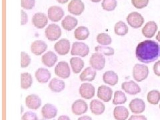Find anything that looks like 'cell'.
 <instances>
[{
  "mask_svg": "<svg viewBox=\"0 0 160 120\" xmlns=\"http://www.w3.org/2000/svg\"><path fill=\"white\" fill-rule=\"evenodd\" d=\"M136 55L140 62H154L160 57V45L153 40H145L138 45Z\"/></svg>",
  "mask_w": 160,
  "mask_h": 120,
  "instance_id": "cell-1",
  "label": "cell"
},
{
  "mask_svg": "<svg viewBox=\"0 0 160 120\" xmlns=\"http://www.w3.org/2000/svg\"><path fill=\"white\" fill-rule=\"evenodd\" d=\"M149 75L148 67L143 64H136L133 69V77L136 82H141L147 79Z\"/></svg>",
  "mask_w": 160,
  "mask_h": 120,
  "instance_id": "cell-2",
  "label": "cell"
},
{
  "mask_svg": "<svg viewBox=\"0 0 160 120\" xmlns=\"http://www.w3.org/2000/svg\"><path fill=\"white\" fill-rule=\"evenodd\" d=\"M46 37L49 41H56L62 36V29L57 24H50L45 30Z\"/></svg>",
  "mask_w": 160,
  "mask_h": 120,
  "instance_id": "cell-3",
  "label": "cell"
},
{
  "mask_svg": "<svg viewBox=\"0 0 160 120\" xmlns=\"http://www.w3.org/2000/svg\"><path fill=\"white\" fill-rule=\"evenodd\" d=\"M89 52V48L88 45L82 42H74L72 45L71 51L72 56H78L82 58L87 56Z\"/></svg>",
  "mask_w": 160,
  "mask_h": 120,
  "instance_id": "cell-4",
  "label": "cell"
},
{
  "mask_svg": "<svg viewBox=\"0 0 160 120\" xmlns=\"http://www.w3.org/2000/svg\"><path fill=\"white\" fill-rule=\"evenodd\" d=\"M89 63L94 69L102 70L105 67L106 59L103 54L96 52L92 55L89 59Z\"/></svg>",
  "mask_w": 160,
  "mask_h": 120,
  "instance_id": "cell-5",
  "label": "cell"
},
{
  "mask_svg": "<svg viewBox=\"0 0 160 120\" xmlns=\"http://www.w3.org/2000/svg\"><path fill=\"white\" fill-rule=\"evenodd\" d=\"M126 20L129 26L135 29L141 28L144 23L143 17L141 14L136 12L129 13L126 18Z\"/></svg>",
  "mask_w": 160,
  "mask_h": 120,
  "instance_id": "cell-6",
  "label": "cell"
},
{
  "mask_svg": "<svg viewBox=\"0 0 160 120\" xmlns=\"http://www.w3.org/2000/svg\"><path fill=\"white\" fill-rule=\"evenodd\" d=\"M55 73L62 79H67L70 76V68L66 62H59L55 68Z\"/></svg>",
  "mask_w": 160,
  "mask_h": 120,
  "instance_id": "cell-7",
  "label": "cell"
},
{
  "mask_svg": "<svg viewBox=\"0 0 160 120\" xmlns=\"http://www.w3.org/2000/svg\"><path fill=\"white\" fill-rule=\"evenodd\" d=\"M79 92L82 98L86 99H90L95 96V88L89 83H83L81 85Z\"/></svg>",
  "mask_w": 160,
  "mask_h": 120,
  "instance_id": "cell-8",
  "label": "cell"
},
{
  "mask_svg": "<svg viewBox=\"0 0 160 120\" xmlns=\"http://www.w3.org/2000/svg\"><path fill=\"white\" fill-rule=\"evenodd\" d=\"M85 9L84 3L82 0H72L68 4V11L75 16H80Z\"/></svg>",
  "mask_w": 160,
  "mask_h": 120,
  "instance_id": "cell-9",
  "label": "cell"
},
{
  "mask_svg": "<svg viewBox=\"0 0 160 120\" xmlns=\"http://www.w3.org/2000/svg\"><path fill=\"white\" fill-rule=\"evenodd\" d=\"M63 9L58 6H52L48 10V18L53 22H58L64 16Z\"/></svg>",
  "mask_w": 160,
  "mask_h": 120,
  "instance_id": "cell-10",
  "label": "cell"
},
{
  "mask_svg": "<svg viewBox=\"0 0 160 120\" xmlns=\"http://www.w3.org/2000/svg\"><path fill=\"white\" fill-rule=\"evenodd\" d=\"M55 51L60 56L67 55L70 49V42L67 39H62L55 44Z\"/></svg>",
  "mask_w": 160,
  "mask_h": 120,
  "instance_id": "cell-11",
  "label": "cell"
},
{
  "mask_svg": "<svg viewBox=\"0 0 160 120\" xmlns=\"http://www.w3.org/2000/svg\"><path fill=\"white\" fill-rule=\"evenodd\" d=\"M88 104L83 99H78L75 101L72 106V112L76 116H80L85 113L88 111Z\"/></svg>",
  "mask_w": 160,
  "mask_h": 120,
  "instance_id": "cell-12",
  "label": "cell"
},
{
  "mask_svg": "<svg viewBox=\"0 0 160 120\" xmlns=\"http://www.w3.org/2000/svg\"><path fill=\"white\" fill-rule=\"evenodd\" d=\"M122 88L125 92L134 96L141 92V88L138 84L133 81L125 82L122 84Z\"/></svg>",
  "mask_w": 160,
  "mask_h": 120,
  "instance_id": "cell-13",
  "label": "cell"
},
{
  "mask_svg": "<svg viewBox=\"0 0 160 120\" xmlns=\"http://www.w3.org/2000/svg\"><path fill=\"white\" fill-rule=\"evenodd\" d=\"M129 108L133 113H142L146 109V103L142 99L135 98L129 103Z\"/></svg>",
  "mask_w": 160,
  "mask_h": 120,
  "instance_id": "cell-14",
  "label": "cell"
},
{
  "mask_svg": "<svg viewBox=\"0 0 160 120\" xmlns=\"http://www.w3.org/2000/svg\"><path fill=\"white\" fill-rule=\"evenodd\" d=\"M112 89L109 87L102 85L98 88V97L104 102H109L112 99Z\"/></svg>",
  "mask_w": 160,
  "mask_h": 120,
  "instance_id": "cell-15",
  "label": "cell"
},
{
  "mask_svg": "<svg viewBox=\"0 0 160 120\" xmlns=\"http://www.w3.org/2000/svg\"><path fill=\"white\" fill-rule=\"evenodd\" d=\"M48 23V17L46 14L42 13H37L32 18V23L33 26L38 28L42 29L47 26Z\"/></svg>",
  "mask_w": 160,
  "mask_h": 120,
  "instance_id": "cell-16",
  "label": "cell"
},
{
  "mask_svg": "<svg viewBox=\"0 0 160 120\" xmlns=\"http://www.w3.org/2000/svg\"><path fill=\"white\" fill-rule=\"evenodd\" d=\"M42 114L43 118L46 119H53L57 116L58 109L52 104L47 103L42 109Z\"/></svg>",
  "mask_w": 160,
  "mask_h": 120,
  "instance_id": "cell-17",
  "label": "cell"
},
{
  "mask_svg": "<svg viewBox=\"0 0 160 120\" xmlns=\"http://www.w3.org/2000/svg\"><path fill=\"white\" fill-rule=\"evenodd\" d=\"M158 25L153 22H148L142 28V33L146 38H152L155 36V33L158 31Z\"/></svg>",
  "mask_w": 160,
  "mask_h": 120,
  "instance_id": "cell-18",
  "label": "cell"
},
{
  "mask_svg": "<svg viewBox=\"0 0 160 120\" xmlns=\"http://www.w3.org/2000/svg\"><path fill=\"white\" fill-rule=\"evenodd\" d=\"M48 49V45L42 40H36L31 45V52L36 56H40Z\"/></svg>",
  "mask_w": 160,
  "mask_h": 120,
  "instance_id": "cell-19",
  "label": "cell"
},
{
  "mask_svg": "<svg viewBox=\"0 0 160 120\" xmlns=\"http://www.w3.org/2000/svg\"><path fill=\"white\" fill-rule=\"evenodd\" d=\"M26 105L29 109H38L42 105V100L36 94H31L26 98Z\"/></svg>",
  "mask_w": 160,
  "mask_h": 120,
  "instance_id": "cell-20",
  "label": "cell"
},
{
  "mask_svg": "<svg viewBox=\"0 0 160 120\" xmlns=\"http://www.w3.org/2000/svg\"><path fill=\"white\" fill-rule=\"evenodd\" d=\"M58 61V56L53 52H48L42 57V62L48 68L53 67Z\"/></svg>",
  "mask_w": 160,
  "mask_h": 120,
  "instance_id": "cell-21",
  "label": "cell"
},
{
  "mask_svg": "<svg viewBox=\"0 0 160 120\" xmlns=\"http://www.w3.org/2000/svg\"><path fill=\"white\" fill-rule=\"evenodd\" d=\"M35 76H36V78L38 82L41 83H46L51 78L52 76L51 73L49 72V71H48V69L40 68L36 72Z\"/></svg>",
  "mask_w": 160,
  "mask_h": 120,
  "instance_id": "cell-22",
  "label": "cell"
},
{
  "mask_svg": "<svg viewBox=\"0 0 160 120\" xmlns=\"http://www.w3.org/2000/svg\"><path fill=\"white\" fill-rule=\"evenodd\" d=\"M96 71L92 67H88L80 74L79 79L82 82H92L96 77Z\"/></svg>",
  "mask_w": 160,
  "mask_h": 120,
  "instance_id": "cell-23",
  "label": "cell"
},
{
  "mask_svg": "<svg viewBox=\"0 0 160 120\" xmlns=\"http://www.w3.org/2000/svg\"><path fill=\"white\" fill-rule=\"evenodd\" d=\"M103 81L106 84L114 86L118 82V74L113 71H108L103 75Z\"/></svg>",
  "mask_w": 160,
  "mask_h": 120,
  "instance_id": "cell-24",
  "label": "cell"
},
{
  "mask_svg": "<svg viewBox=\"0 0 160 120\" xmlns=\"http://www.w3.org/2000/svg\"><path fill=\"white\" fill-rule=\"evenodd\" d=\"M89 106L92 113L96 115V116H100L105 111V105L98 99L92 100Z\"/></svg>",
  "mask_w": 160,
  "mask_h": 120,
  "instance_id": "cell-25",
  "label": "cell"
},
{
  "mask_svg": "<svg viewBox=\"0 0 160 120\" xmlns=\"http://www.w3.org/2000/svg\"><path fill=\"white\" fill-rule=\"evenodd\" d=\"M128 109L124 106H117L114 108L113 116L116 120H126L129 116Z\"/></svg>",
  "mask_w": 160,
  "mask_h": 120,
  "instance_id": "cell-26",
  "label": "cell"
},
{
  "mask_svg": "<svg viewBox=\"0 0 160 120\" xmlns=\"http://www.w3.org/2000/svg\"><path fill=\"white\" fill-rule=\"evenodd\" d=\"M78 21L76 18L71 16H67L62 22V26L67 31H72L77 26Z\"/></svg>",
  "mask_w": 160,
  "mask_h": 120,
  "instance_id": "cell-27",
  "label": "cell"
},
{
  "mask_svg": "<svg viewBox=\"0 0 160 120\" xmlns=\"http://www.w3.org/2000/svg\"><path fill=\"white\" fill-rule=\"evenodd\" d=\"M66 84L63 80L59 79L58 78H53L49 83V88L53 92L59 93L65 89Z\"/></svg>",
  "mask_w": 160,
  "mask_h": 120,
  "instance_id": "cell-28",
  "label": "cell"
},
{
  "mask_svg": "<svg viewBox=\"0 0 160 120\" xmlns=\"http://www.w3.org/2000/svg\"><path fill=\"white\" fill-rule=\"evenodd\" d=\"M70 64L73 72L76 74L79 73L84 67V62L79 58H72L70 59Z\"/></svg>",
  "mask_w": 160,
  "mask_h": 120,
  "instance_id": "cell-29",
  "label": "cell"
},
{
  "mask_svg": "<svg viewBox=\"0 0 160 120\" xmlns=\"http://www.w3.org/2000/svg\"><path fill=\"white\" fill-rule=\"evenodd\" d=\"M89 31L88 28L84 26H80L76 29L74 32L75 38L78 40H85L88 38Z\"/></svg>",
  "mask_w": 160,
  "mask_h": 120,
  "instance_id": "cell-30",
  "label": "cell"
},
{
  "mask_svg": "<svg viewBox=\"0 0 160 120\" xmlns=\"http://www.w3.org/2000/svg\"><path fill=\"white\" fill-rule=\"evenodd\" d=\"M33 79L32 75L29 73H23L21 74V88L27 89L32 86Z\"/></svg>",
  "mask_w": 160,
  "mask_h": 120,
  "instance_id": "cell-31",
  "label": "cell"
},
{
  "mask_svg": "<svg viewBox=\"0 0 160 120\" xmlns=\"http://www.w3.org/2000/svg\"><path fill=\"white\" fill-rule=\"evenodd\" d=\"M114 31L118 36H124L128 33L129 29L127 25L122 21H119L116 23L114 27Z\"/></svg>",
  "mask_w": 160,
  "mask_h": 120,
  "instance_id": "cell-32",
  "label": "cell"
},
{
  "mask_svg": "<svg viewBox=\"0 0 160 120\" xmlns=\"http://www.w3.org/2000/svg\"><path fill=\"white\" fill-rule=\"evenodd\" d=\"M148 102L152 105H157L160 101V92L158 90H152L148 93Z\"/></svg>",
  "mask_w": 160,
  "mask_h": 120,
  "instance_id": "cell-33",
  "label": "cell"
},
{
  "mask_svg": "<svg viewBox=\"0 0 160 120\" xmlns=\"http://www.w3.org/2000/svg\"><path fill=\"white\" fill-rule=\"evenodd\" d=\"M97 42L99 44H101L102 46H108L110 45L112 42V38L108 34L102 33L98 35L97 36Z\"/></svg>",
  "mask_w": 160,
  "mask_h": 120,
  "instance_id": "cell-34",
  "label": "cell"
},
{
  "mask_svg": "<svg viewBox=\"0 0 160 120\" xmlns=\"http://www.w3.org/2000/svg\"><path fill=\"white\" fill-rule=\"evenodd\" d=\"M127 102V98L125 93L122 91H116L114 93L113 103L114 105L123 104Z\"/></svg>",
  "mask_w": 160,
  "mask_h": 120,
  "instance_id": "cell-35",
  "label": "cell"
},
{
  "mask_svg": "<svg viewBox=\"0 0 160 120\" xmlns=\"http://www.w3.org/2000/svg\"><path fill=\"white\" fill-rule=\"evenodd\" d=\"M95 51L97 53H102L105 56H113L114 55V49L111 47H105L102 46H98L95 48Z\"/></svg>",
  "mask_w": 160,
  "mask_h": 120,
  "instance_id": "cell-36",
  "label": "cell"
},
{
  "mask_svg": "<svg viewBox=\"0 0 160 120\" xmlns=\"http://www.w3.org/2000/svg\"><path fill=\"white\" fill-rule=\"evenodd\" d=\"M102 5L104 10L108 12H112L116 9L118 3L116 0H103Z\"/></svg>",
  "mask_w": 160,
  "mask_h": 120,
  "instance_id": "cell-37",
  "label": "cell"
},
{
  "mask_svg": "<svg viewBox=\"0 0 160 120\" xmlns=\"http://www.w3.org/2000/svg\"><path fill=\"white\" fill-rule=\"evenodd\" d=\"M31 63V58L26 52L21 53V67L23 68H27Z\"/></svg>",
  "mask_w": 160,
  "mask_h": 120,
  "instance_id": "cell-38",
  "label": "cell"
},
{
  "mask_svg": "<svg viewBox=\"0 0 160 120\" xmlns=\"http://www.w3.org/2000/svg\"><path fill=\"white\" fill-rule=\"evenodd\" d=\"M149 3V0H132L133 6L137 9H143L146 8Z\"/></svg>",
  "mask_w": 160,
  "mask_h": 120,
  "instance_id": "cell-39",
  "label": "cell"
},
{
  "mask_svg": "<svg viewBox=\"0 0 160 120\" xmlns=\"http://www.w3.org/2000/svg\"><path fill=\"white\" fill-rule=\"evenodd\" d=\"M35 0H21V6L26 9H32L35 6Z\"/></svg>",
  "mask_w": 160,
  "mask_h": 120,
  "instance_id": "cell-40",
  "label": "cell"
},
{
  "mask_svg": "<svg viewBox=\"0 0 160 120\" xmlns=\"http://www.w3.org/2000/svg\"><path fill=\"white\" fill-rule=\"evenodd\" d=\"M22 120H38V118L36 113L32 112H27L23 115Z\"/></svg>",
  "mask_w": 160,
  "mask_h": 120,
  "instance_id": "cell-41",
  "label": "cell"
},
{
  "mask_svg": "<svg viewBox=\"0 0 160 120\" xmlns=\"http://www.w3.org/2000/svg\"><path fill=\"white\" fill-rule=\"evenodd\" d=\"M153 69L154 73L156 74L157 76L160 77V60L155 63Z\"/></svg>",
  "mask_w": 160,
  "mask_h": 120,
  "instance_id": "cell-42",
  "label": "cell"
},
{
  "mask_svg": "<svg viewBox=\"0 0 160 120\" xmlns=\"http://www.w3.org/2000/svg\"><path fill=\"white\" fill-rule=\"evenodd\" d=\"M21 15H22V21H21V25L23 26V25L26 24L28 21V15L23 10H22L21 11Z\"/></svg>",
  "mask_w": 160,
  "mask_h": 120,
  "instance_id": "cell-43",
  "label": "cell"
},
{
  "mask_svg": "<svg viewBox=\"0 0 160 120\" xmlns=\"http://www.w3.org/2000/svg\"><path fill=\"white\" fill-rule=\"evenodd\" d=\"M128 120H148L144 116H132Z\"/></svg>",
  "mask_w": 160,
  "mask_h": 120,
  "instance_id": "cell-44",
  "label": "cell"
},
{
  "mask_svg": "<svg viewBox=\"0 0 160 120\" xmlns=\"http://www.w3.org/2000/svg\"><path fill=\"white\" fill-rule=\"evenodd\" d=\"M78 120H92V118H90L89 116H84L82 117H80Z\"/></svg>",
  "mask_w": 160,
  "mask_h": 120,
  "instance_id": "cell-45",
  "label": "cell"
},
{
  "mask_svg": "<svg viewBox=\"0 0 160 120\" xmlns=\"http://www.w3.org/2000/svg\"><path fill=\"white\" fill-rule=\"evenodd\" d=\"M58 120H71L70 118L67 116H59Z\"/></svg>",
  "mask_w": 160,
  "mask_h": 120,
  "instance_id": "cell-46",
  "label": "cell"
},
{
  "mask_svg": "<svg viewBox=\"0 0 160 120\" xmlns=\"http://www.w3.org/2000/svg\"><path fill=\"white\" fill-rule=\"evenodd\" d=\"M58 2L62 3V4H64V3H66L69 0H57Z\"/></svg>",
  "mask_w": 160,
  "mask_h": 120,
  "instance_id": "cell-47",
  "label": "cell"
},
{
  "mask_svg": "<svg viewBox=\"0 0 160 120\" xmlns=\"http://www.w3.org/2000/svg\"><path fill=\"white\" fill-rule=\"evenodd\" d=\"M156 39L160 43V31L158 32V35L156 36Z\"/></svg>",
  "mask_w": 160,
  "mask_h": 120,
  "instance_id": "cell-48",
  "label": "cell"
},
{
  "mask_svg": "<svg viewBox=\"0 0 160 120\" xmlns=\"http://www.w3.org/2000/svg\"><path fill=\"white\" fill-rule=\"evenodd\" d=\"M102 0H91V2H94V3H98L99 2H101Z\"/></svg>",
  "mask_w": 160,
  "mask_h": 120,
  "instance_id": "cell-49",
  "label": "cell"
},
{
  "mask_svg": "<svg viewBox=\"0 0 160 120\" xmlns=\"http://www.w3.org/2000/svg\"><path fill=\"white\" fill-rule=\"evenodd\" d=\"M159 108H160V105H159Z\"/></svg>",
  "mask_w": 160,
  "mask_h": 120,
  "instance_id": "cell-50",
  "label": "cell"
}]
</instances>
